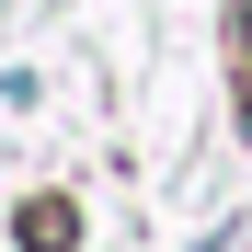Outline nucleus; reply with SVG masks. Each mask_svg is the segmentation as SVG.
<instances>
[{"label":"nucleus","mask_w":252,"mask_h":252,"mask_svg":"<svg viewBox=\"0 0 252 252\" xmlns=\"http://www.w3.org/2000/svg\"><path fill=\"white\" fill-rule=\"evenodd\" d=\"M241 34H252V23H241Z\"/></svg>","instance_id":"obj_1"}]
</instances>
